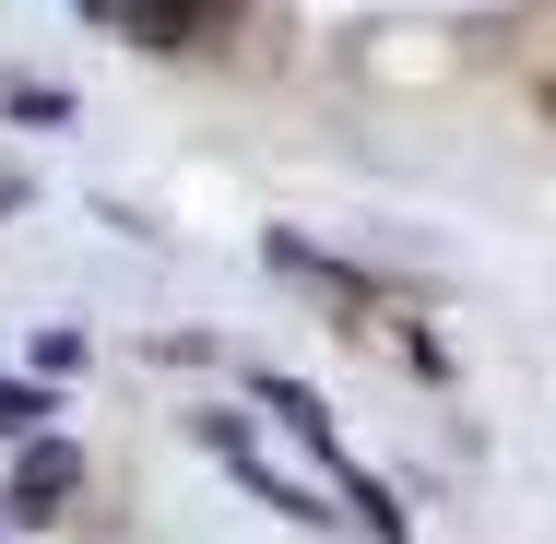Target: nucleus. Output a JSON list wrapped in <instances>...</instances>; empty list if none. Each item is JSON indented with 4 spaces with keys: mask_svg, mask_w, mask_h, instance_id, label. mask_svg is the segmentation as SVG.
<instances>
[{
    "mask_svg": "<svg viewBox=\"0 0 556 544\" xmlns=\"http://www.w3.org/2000/svg\"><path fill=\"white\" fill-rule=\"evenodd\" d=\"M118 36H142V48H202L225 24V0H108Z\"/></svg>",
    "mask_w": 556,
    "mask_h": 544,
    "instance_id": "f03ea898",
    "label": "nucleus"
},
{
    "mask_svg": "<svg viewBox=\"0 0 556 544\" xmlns=\"http://www.w3.org/2000/svg\"><path fill=\"white\" fill-rule=\"evenodd\" d=\"M48 427V391L36 379H0V438H36Z\"/></svg>",
    "mask_w": 556,
    "mask_h": 544,
    "instance_id": "7ed1b4c3",
    "label": "nucleus"
},
{
    "mask_svg": "<svg viewBox=\"0 0 556 544\" xmlns=\"http://www.w3.org/2000/svg\"><path fill=\"white\" fill-rule=\"evenodd\" d=\"M72 485H84V450L72 438H12V521H60L72 509Z\"/></svg>",
    "mask_w": 556,
    "mask_h": 544,
    "instance_id": "f257e3e1",
    "label": "nucleus"
},
{
    "mask_svg": "<svg viewBox=\"0 0 556 544\" xmlns=\"http://www.w3.org/2000/svg\"><path fill=\"white\" fill-rule=\"evenodd\" d=\"M72 12H108V0H72Z\"/></svg>",
    "mask_w": 556,
    "mask_h": 544,
    "instance_id": "20e7f679",
    "label": "nucleus"
}]
</instances>
